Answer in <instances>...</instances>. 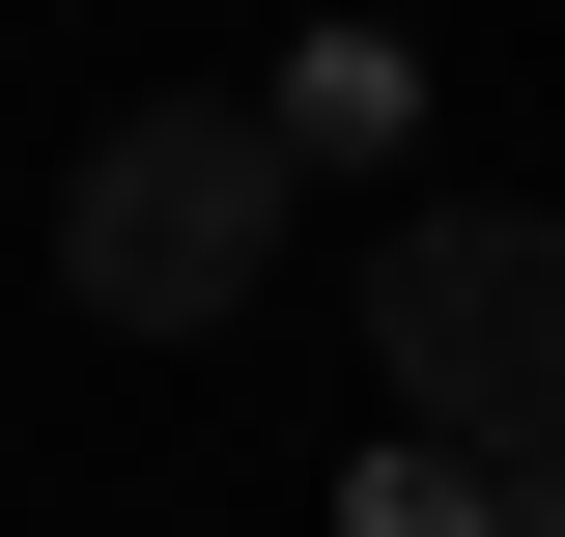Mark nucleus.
<instances>
[{"mask_svg":"<svg viewBox=\"0 0 565 537\" xmlns=\"http://www.w3.org/2000/svg\"><path fill=\"white\" fill-rule=\"evenodd\" d=\"M367 368L424 397V453L537 481V453H565V227H509V199H424L396 255H367Z\"/></svg>","mask_w":565,"mask_h":537,"instance_id":"f257e3e1","label":"nucleus"},{"mask_svg":"<svg viewBox=\"0 0 565 537\" xmlns=\"http://www.w3.org/2000/svg\"><path fill=\"white\" fill-rule=\"evenodd\" d=\"M481 537H565V453H537V481H481Z\"/></svg>","mask_w":565,"mask_h":537,"instance_id":"7ed1b4c3","label":"nucleus"},{"mask_svg":"<svg viewBox=\"0 0 565 537\" xmlns=\"http://www.w3.org/2000/svg\"><path fill=\"white\" fill-rule=\"evenodd\" d=\"M255 255H282V114H226V85L114 114V141H85V199H57V283H85L114 339H199Z\"/></svg>","mask_w":565,"mask_h":537,"instance_id":"f03ea898","label":"nucleus"}]
</instances>
